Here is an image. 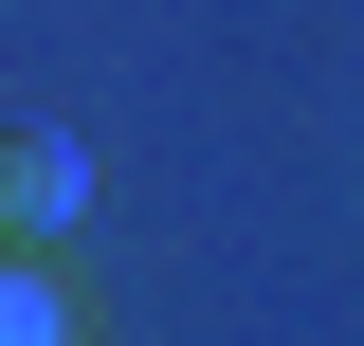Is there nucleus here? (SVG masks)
<instances>
[{"label": "nucleus", "mask_w": 364, "mask_h": 346, "mask_svg": "<svg viewBox=\"0 0 364 346\" xmlns=\"http://www.w3.org/2000/svg\"><path fill=\"white\" fill-rule=\"evenodd\" d=\"M73 201H91V146L73 128H18V146H0V237H18V256H37Z\"/></svg>", "instance_id": "f257e3e1"}, {"label": "nucleus", "mask_w": 364, "mask_h": 346, "mask_svg": "<svg viewBox=\"0 0 364 346\" xmlns=\"http://www.w3.org/2000/svg\"><path fill=\"white\" fill-rule=\"evenodd\" d=\"M0 346H73V310H55V292H37V256L0 273Z\"/></svg>", "instance_id": "f03ea898"}]
</instances>
